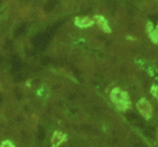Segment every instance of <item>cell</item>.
<instances>
[{
    "instance_id": "9",
    "label": "cell",
    "mask_w": 158,
    "mask_h": 147,
    "mask_svg": "<svg viewBox=\"0 0 158 147\" xmlns=\"http://www.w3.org/2000/svg\"><path fill=\"white\" fill-rule=\"evenodd\" d=\"M157 1H158V0H157Z\"/></svg>"
},
{
    "instance_id": "6",
    "label": "cell",
    "mask_w": 158,
    "mask_h": 147,
    "mask_svg": "<svg viewBox=\"0 0 158 147\" xmlns=\"http://www.w3.org/2000/svg\"><path fill=\"white\" fill-rule=\"evenodd\" d=\"M149 35L151 39L152 40L154 43H158V25L155 29H154L152 32H150Z\"/></svg>"
},
{
    "instance_id": "7",
    "label": "cell",
    "mask_w": 158,
    "mask_h": 147,
    "mask_svg": "<svg viewBox=\"0 0 158 147\" xmlns=\"http://www.w3.org/2000/svg\"><path fill=\"white\" fill-rule=\"evenodd\" d=\"M151 93L153 94L154 97H156V99L158 100V86H153L151 87Z\"/></svg>"
},
{
    "instance_id": "4",
    "label": "cell",
    "mask_w": 158,
    "mask_h": 147,
    "mask_svg": "<svg viewBox=\"0 0 158 147\" xmlns=\"http://www.w3.org/2000/svg\"><path fill=\"white\" fill-rule=\"evenodd\" d=\"M66 135L60 132H55L52 138V147H58L63 142L66 140Z\"/></svg>"
},
{
    "instance_id": "5",
    "label": "cell",
    "mask_w": 158,
    "mask_h": 147,
    "mask_svg": "<svg viewBox=\"0 0 158 147\" xmlns=\"http://www.w3.org/2000/svg\"><path fill=\"white\" fill-rule=\"evenodd\" d=\"M96 19L97 20V23H98L99 26H100V28H101L105 32H111V29L110 28L109 25H108L107 22L105 19L104 17L101 16V15H97V16H96Z\"/></svg>"
},
{
    "instance_id": "8",
    "label": "cell",
    "mask_w": 158,
    "mask_h": 147,
    "mask_svg": "<svg viewBox=\"0 0 158 147\" xmlns=\"http://www.w3.org/2000/svg\"><path fill=\"white\" fill-rule=\"evenodd\" d=\"M1 147H15L13 143L12 142L9 141V140H6V141L2 142L1 144Z\"/></svg>"
},
{
    "instance_id": "3",
    "label": "cell",
    "mask_w": 158,
    "mask_h": 147,
    "mask_svg": "<svg viewBox=\"0 0 158 147\" xmlns=\"http://www.w3.org/2000/svg\"><path fill=\"white\" fill-rule=\"evenodd\" d=\"M94 22L88 18L87 17H83V18H80L77 17L75 18V24L80 28H87L90 27L94 25Z\"/></svg>"
},
{
    "instance_id": "2",
    "label": "cell",
    "mask_w": 158,
    "mask_h": 147,
    "mask_svg": "<svg viewBox=\"0 0 158 147\" xmlns=\"http://www.w3.org/2000/svg\"><path fill=\"white\" fill-rule=\"evenodd\" d=\"M137 109H138L139 112H140L143 117L146 119H150L152 116L153 110H152V106L150 104L149 102L146 100L145 98H142L141 100H139L137 103Z\"/></svg>"
},
{
    "instance_id": "1",
    "label": "cell",
    "mask_w": 158,
    "mask_h": 147,
    "mask_svg": "<svg viewBox=\"0 0 158 147\" xmlns=\"http://www.w3.org/2000/svg\"><path fill=\"white\" fill-rule=\"evenodd\" d=\"M110 99L120 111H125L131 107V101L127 92L115 88L110 93Z\"/></svg>"
}]
</instances>
